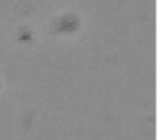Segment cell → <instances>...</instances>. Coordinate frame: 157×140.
I'll use <instances>...</instances> for the list:
<instances>
[]
</instances>
